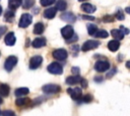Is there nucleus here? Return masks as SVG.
Segmentation results:
<instances>
[{"label": "nucleus", "instance_id": "obj_35", "mask_svg": "<svg viewBox=\"0 0 130 116\" xmlns=\"http://www.w3.org/2000/svg\"><path fill=\"white\" fill-rule=\"evenodd\" d=\"M79 83H81V88H86V87H87V81H86V80L81 79Z\"/></svg>", "mask_w": 130, "mask_h": 116}, {"label": "nucleus", "instance_id": "obj_1", "mask_svg": "<svg viewBox=\"0 0 130 116\" xmlns=\"http://www.w3.org/2000/svg\"><path fill=\"white\" fill-rule=\"evenodd\" d=\"M42 90L46 94H56L61 91V88L60 86L55 85V84H47L42 87Z\"/></svg>", "mask_w": 130, "mask_h": 116}, {"label": "nucleus", "instance_id": "obj_14", "mask_svg": "<svg viewBox=\"0 0 130 116\" xmlns=\"http://www.w3.org/2000/svg\"><path fill=\"white\" fill-rule=\"evenodd\" d=\"M15 104L18 107H24V106H30L32 103H31V100L28 98H19V99H16Z\"/></svg>", "mask_w": 130, "mask_h": 116}, {"label": "nucleus", "instance_id": "obj_30", "mask_svg": "<svg viewBox=\"0 0 130 116\" xmlns=\"http://www.w3.org/2000/svg\"><path fill=\"white\" fill-rule=\"evenodd\" d=\"M55 2H56V0H40V3L42 6H49Z\"/></svg>", "mask_w": 130, "mask_h": 116}, {"label": "nucleus", "instance_id": "obj_28", "mask_svg": "<svg viewBox=\"0 0 130 116\" xmlns=\"http://www.w3.org/2000/svg\"><path fill=\"white\" fill-rule=\"evenodd\" d=\"M34 2H35V0H23V2H21L22 8H23V9H28V8H30V7L34 5Z\"/></svg>", "mask_w": 130, "mask_h": 116}, {"label": "nucleus", "instance_id": "obj_5", "mask_svg": "<svg viewBox=\"0 0 130 116\" xmlns=\"http://www.w3.org/2000/svg\"><path fill=\"white\" fill-rule=\"evenodd\" d=\"M17 64V57L14 55H10L6 59L5 63H4V68L7 72L12 71V69L15 67V65Z\"/></svg>", "mask_w": 130, "mask_h": 116}, {"label": "nucleus", "instance_id": "obj_18", "mask_svg": "<svg viewBox=\"0 0 130 116\" xmlns=\"http://www.w3.org/2000/svg\"><path fill=\"white\" fill-rule=\"evenodd\" d=\"M56 10H57L56 8H48L44 11V16L48 19H52L56 15Z\"/></svg>", "mask_w": 130, "mask_h": 116}, {"label": "nucleus", "instance_id": "obj_19", "mask_svg": "<svg viewBox=\"0 0 130 116\" xmlns=\"http://www.w3.org/2000/svg\"><path fill=\"white\" fill-rule=\"evenodd\" d=\"M111 34L117 40H120V39H123L124 38V32L121 29H113L111 31Z\"/></svg>", "mask_w": 130, "mask_h": 116}, {"label": "nucleus", "instance_id": "obj_9", "mask_svg": "<svg viewBox=\"0 0 130 116\" xmlns=\"http://www.w3.org/2000/svg\"><path fill=\"white\" fill-rule=\"evenodd\" d=\"M67 92H68V94L71 96V98H72L73 100H75V101L80 100V99H81V97H82L81 89H80V88H78V87L73 88V89H68V90H67Z\"/></svg>", "mask_w": 130, "mask_h": 116}, {"label": "nucleus", "instance_id": "obj_44", "mask_svg": "<svg viewBox=\"0 0 130 116\" xmlns=\"http://www.w3.org/2000/svg\"><path fill=\"white\" fill-rule=\"evenodd\" d=\"M0 104H2V98L0 97Z\"/></svg>", "mask_w": 130, "mask_h": 116}, {"label": "nucleus", "instance_id": "obj_4", "mask_svg": "<svg viewBox=\"0 0 130 116\" xmlns=\"http://www.w3.org/2000/svg\"><path fill=\"white\" fill-rule=\"evenodd\" d=\"M53 57L55 60H58V61H65L68 56V52L66 49H63V48H58V49H55L53 51Z\"/></svg>", "mask_w": 130, "mask_h": 116}, {"label": "nucleus", "instance_id": "obj_12", "mask_svg": "<svg viewBox=\"0 0 130 116\" xmlns=\"http://www.w3.org/2000/svg\"><path fill=\"white\" fill-rule=\"evenodd\" d=\"M46 43H47L46 38H44V37H37V38H35V39L32 40L31 45H32L35 48H40V47L45 46Z\"/></svg>", "mask_w": 130, "mask_h": 116}, {"label": "nucleus", "instance_id": "obj_45", "mask_svg": "<svg viewBox=\"0 0 130 116\" xmlns=\"http://www.w3.org/2000/svg\"><path fill=\"white\" fill-rule=\"evenodd\" d=\"M78 1H80V2H82V1H86V0H78Z\"/></svg>", "mask_w": 130, "mask_h": 116}, {"label": "nucleus", "instance_id": "obj_46", "mask_svg": "<svg viewBox=\"0 0 130 116\" xmlns=\"http://www.w3.org/2000/svg\"><path fill=\"white\" fill-rule=\"evenodd\" d=\"M0 114H1V112H0Z\"/></svg>", "mask_w": 130, "mask_h": 116}, {"label": "nucleus", "instance_id": "obj_40", "mask_svg": "<svg viewBox=\"0 0 130 116\" xmlns=\"http://www.w3.org/2000/svg\"><path fill=\"white\" fill-rule=\"evenodd\" d=\"M120 27H121V28H120L121 30H124V33H126V34H127V33H129V30H128L127 28H125L124 26H120Z\"/></svg>", "mask_w": 130, "mask_h": 116}, {"label": "nucleus", "instance_id": "obj_38", "mask_svg": "<svg viewBox=\"0 0 130 116\" xmlns=\"http://www.w3.org/2000/svg\"><path fill=\"white\" fill-rule=\"evenodd\" d=\"M115 72H116V69H113V70H112V71L107 75V78H111V77H112V75H113V74H115Z\"/></svg>", "mask_w": 130, "mask_h": 116}, {"label": "nucleus", "instance_id": "obj_41", "mask_svg": "<svg viewBox=\"0 0 130 116\" xmlns=\"http://www.w3.org/2000/svg\"><path fill=\"white\" fill-rule=\"evenodd\" d=\"M103 79L102 78H94V81H98V82H101Z\"/></svg>", "mask_w": 130, "mask_h": 116}, {"label": "nucleus", "instance_id": "obj_21", "mask_svg": "<svg viewBox=\"0 0 130 116\" xmlns=\"http://www.w3.org/2000/svg\"><path fill=\"white\" fill-rule=\"evenodd\" d=\"M21 2H22L21 0H9L8 1V7L11 10H15L21 5Z\"/></svg>", "mask_w": 130, "mask_h": 116}, {"label": "nucleus", "instance_id": "obj_2", "mask_svg": "<svg viewBox=\"0 0 130 116\" xmlns=\"http://www.w3.org/2000/svg\"><path fill=\"white\" fill-rule=\"evenodd\" d=\"M32 21V16L28 13H24L21 15L20 19H19V23H18V26L21 27V28H25L27 27Z\"/></svg>", "mask_w": 130, "mask_h": 116}, {"label": "nucleus", "instance_id": "obj_29", "mask_svg": "<svg viewBox=\"0 0 130 116\" xmlns=\"http://www.w3.org/2000/svg\"><path fill=\"white\" fill-rule=\"evenodd\" d=\"M114 17H115L116 19H118V20H123V19L125 18L124 13H123V11H122L121 9H118V10H117V12H116V14H115Z\"/></svg>", "mask_w": 130, "mask_h": 116}, {"label": "nucleus", "instance_id": "obj_42", "mask_svg": "<svg viewBox=\"0 0 130 116\" xmlns=\"http://www.w3.org/2000/svg\"><path fill=\"white\" fill-rule=\"evenodd\" d=\"M129 10H130V8H129V7H127V8H126V12H127V13H129V12H130Z\"/></svg>", "mask_w": 130, "mask_h": 116}, {"label": "nucleus", "instance_id": "obj_7", "mask_svg": "<svg viewBox=\"0 0 130 116\" xmlns=\"http://www.w3.org/2000/svg\"><path fill=\"white\" fill-rule=\"evenodd\" d=\"M99 45H100V42H99L98 40H86V41L82 44L81 50L87 51V50H90V49H94V48H96Z\"/></svg>", "mask_w": 130, "mask_h": 116}, {"label": "nucleus", "instance_id": "obj_8", "mask_svg": "<svg viewBox=\"0 0 130 116\" xmlns=\"http://www.w3.org/2000/svg\"><path fill=\"white\" fill-rule=\"evenodd\" d=\"M43 63V57L41 55H35V56H31L30 57V61H29V69L31 70H36L38 69Z\"/></svg>", "mask_w": 130, "mask_h": 116}, {"label": "nucleus", "instance_id": "obj_6", "mask_svg": "<svg viewBox=\"0 0 130 116\" xmlns=\"http://www.w3.org/2000/svg\"><path fill=\"white\" fill-rule=\"evenodd\" d=\"M110 68V64L108 61H98L94 64V70L99 73H103L108 71Z\"/></svg>", "mask_w": 130, "mask_h": 116}, {"label": "nucleus", "instance_id": "obj_3", "mask_svg": "<svg viewBox=\"0 0 130 116\" xmlns=\"http://www.w3.org/2000/svg\"><path fill=\"white\" fill-rule=\"evenodd\" d=\"M47 70H48L49 73L54 74V75H61L63 73V68L58 63H52V64H50L48 66Z\"/></svg>", "mask_w": 130, "mask_h": 116}, {"label": "nucleus", "instance_id": "obj_10", "mask_svg": "<svg viewBox=\"0 0 130 116\" xmlns=\"http://www.w3.org/2000/svg\"><path fill=\"white\" fill-rule=\"evenodd\" d=\"M61 34L65 39H68L69 37H71L74 34V30L73 27L71 25H66L61 29Z\"/></svg>", "mask_w": 130, "mask_h": 116}, {"label": "nucleus", "instance_id": "obj_43", "mask_svg": "<svg viewBox=\"0 0 130 116\" xmlns=\"http://www.w3.org/2000/svg\"><path fill=\"white\" fill-rule=\"evenodd\" d=\"M1 13H2V7L0 6V14H1Z\"/></svg>", "mask_w": 130, "mask_h": 116}, {"label": "nucleus", "instance_id": "obj_32", "mask_svg": "<svg viewBox=\"0 0 130 116\" xmlns=\"http://www.w3.org/2000/svg\"><path fill=\"white\" fill-rule=\"evenodd\" d=\"M81 100H82L84 103H89V102H91V101H92V97H91V95L87 94V95H85V96L81 97Z\"/></svg>", "mask_w": 130, "mask_h": 116}, {"label": "nucleus", "instance_id": "obj_39", "mask_svg": "<svg viewBox=\"0 0 130 116\" xmlns=\"http://www.w3.org/2000/svg\"><path fill=\"white\" fill-rule=\"evenodd\" d=\"M5 30H6V28H5L4 26H1V27H0V36L5 32Z\"/></svg>", "mask_w": 130, "mask_h": 116}, {"label": "nucleus", "instance_id": "obj_11", "mask_svg": "<svg viewBox=\"0 0 130 116\" xmlns=\"http://www.w3.org/2000/svg\"><path fill=\"white\" fill-rule=\"evenodd\" d=\"M60 18H61L62 20L66 21V22H69V23L74 22L75 19H76L75 15H74L72 12H64V13H62V14L60 15Z\"/></svg>", "mask_w": 130, "mask_h": 116}, {"label": "nucleus", "instance_id": "obj_16", "mask_svg": "<svg viewBox=\"0 0 130 116\" xmlns=\"http://www.w3.org/2000/svg\"><path fill=\"white\" fill-rule=\"evenodd\" d=\"M119 47H120V42L117 39H113V40L109 41V43H108V48L111 51H116V50H118Z\"/></svg>", "mask_w": 130, "mask_h": 116}, {"label": "nucleus", "instance_id": "obj_13", "mask_svg": "<svg viewBox=\"0 0 130 116\" xmlns=\"http://www.w3.org/2000/svg\"><path fill=\"white\" fill-rule=\"evenodd\" d=\"M15 40H16V38H15V35H14L13 32H8V33L5 35L4 41H5V43H6L7 45L12 46V45L15 43Z\"/></svg>", "mask_w": 130, "mask_h": 116}, {"label": "nucleus", "instance_id": "obj_26", "mask_svg": "<svg viewBox=\"0 0 130 116\" xmlns=\"http://www.w3.org/2000/svg\"><path fill=\"white\" fill-rule=\"evenodd\" d=\"M98 31V26L94 25V24H88L87 25V32L90 34V35H94L95 32Z\"/></svg>", "mask_w": 130, "mask_h": 116}, {"label": "nucleus", "instance_id": "obj_37", "mask_svg": "<svg viewBox=\"0 0 130 116\" xmlns=\"http://www.w3.org/2000/svg\"><path fill=\"white\" fill-rule=\"evenodd\" d=\"M71 72H72L73 74H78V73H79V69H78L77 67H74V68L71 69Z\"/></svg>", "mask_w": 130, "mask_h": 116}, {"label": "nucleus", "instance_id": "obj_15", "mask_svg": "<svg viewBox=\"0 0 130 116\" xmlns=\"http://www.w3.org/2000/svg\"><path fill=\"white\" fill-rule=\"evenodd\" d=\"M81 9L82 11H84L85 13H93L95 11V6L94 5H91L89 3H83L81 5Z\"/></svg>", "mask_w": 130, "mask_h": 116}, {"label": "nucleus", "instance_id": "obj_24", "mask_svg": "<svg viewBox=\"0 0 130 116\" xmlns=\"http://www.w3.org/2000/svg\"><path fill=\"white\" fill-rule=\"evenodd\" d=\"M28 92H29V90H28L27 88H18V89L15 90L14 94H15L16 97H22V96L27 95Z\"/></svg>", "mask_w": 130, "mask_h": 116}, {"label": "nucleus", "instance_id": "obj_34", "mask_svg": "<svg viewBox=\"0 0 130 116\" xmlns=\"http://www.w3.org/2000/svg\"><path fill=\"white\" fill-rule=\"evenodd\" d=\"M2 115H4V116H14V112H12V111H3L2 112Z\"/></svg>", "mask_w": 130, "mask_h": 116}, {"label": "nucleus", "instance_id": "obj_17", "mask_svg": "<svg viewBox=\"0 0 130 116\" xmlns=\"http://www.w3.org/2000/svg\"><path fill=\"white\" fill-rule=\"evenodd\" d=\"M81 80V77L79 76H70L66 79V84L67 85H75V84H78Z\"/></svg>", "mask_w": 130, "mask_h": 116}, {"label": "nucleus", "instance_id": "obj_25", "mask_svg": "<svg viewBox=\"0 0 130 116\" xmlns=\"http://www.w3.org/2000/svg\"><path fill=\"white\" fill-rule=\"evenodd\" d=\"M66 8H67V3L65 0H58L56 2V9L60 11H64Z\"/></svg>", "mask_w": 130, "mask_h": 116}, {"label": "nucleus", "instance_id": "obj_20", "mask_svg": "<svg viewBox=\"0 0 130 116\" xmlns=\"http://www.w3.org/2000/svg\"><path fill=\"white\" fill-rule=\"evenodd\" d=\"M10 88L7 84H0V95L2 97H7L9 95Z\"/></svg>", "mask_w": 130, "mask_h": 116}, {"label": "nucleus", "instance_id": "obj_33", "mask_svg": "<svg viewBox=\"0 0 130 116\" xmlns=\"http://www.w3.org/2000/svg\"><path fill=\"white\" fill-rule=\"evenodd\" d=\"M77 39H78V37H77L76 35L73 34L71 37H69L68 39H66V41H67V43H72V42H75Z\"/></svg>", "mask_w": 130, "mask_h": 116}, {"label": "nucleus", "instance_id": "obj_36", "mask_svg": "<svg viewBox=\"0 0 130 116\" xmlns=\"http://www.w3.org/2000/svg\"><path fill=\"white\" fill-rule=\"evenodd\" d=\"M81 17H82L83 19H85V20H94V19H95L93 16H87V15H82Z\"/></svg>", "mask_w": 130, "mask_h": 116}, {"label": "nucleus", "instance_id": "obj_23", "mask_svg": "<svg viewBox=\"0 0 130 116\" xmlns=\"http://www.w3.org/2000/svg\"><path fill=\"white\" fill-rule=\"evenodd\" d=\"M4 18H5V21L7 22H12L13 19H14V11L11 10V9H8L5 14H4Z\"/></svg>", "mask_w": 130, "mask_h": 116}, {"label": "nucleus", "instance_id": "obj_31", "mask_svg": "<svg viewBox=\"0 0 130 116\" xmlns=\"http://www.w3.org/2000/svg\"><path fill=\"white\" fill-rule=\"evenodd\" d=\"M114 16L113 15H105L103 17V21L104 22H113L114 21Z\"/></svg>", "mask_w": 130, "mask_h": 116}, {"label": "nucleus", "instance_id": "obj_27", "mask_svg": "<svg viewBox=\"0 0 130 116\" xmlns=\"http://www.w3.org/2000/svg\"><path fill=\"white\" fill-rule=\"evenodd\" d=\"M93 36L99 37V38H106V37L109 36V34H108V32L106 30H98Z\"/></svg>", "mask_w": 130, "mask_h": 116}, {"label": "nucleus", "instance_id": "obj_22", "mask_svg": "<svg viewBox=\"0 0 130 116\" xmlns=\"http://www.w3.org/2000/svg\"><path fill=\"white\" fill-rule=\"evenodd\" d=\"M44 29H45L44 24H43L42 22H38V23H36L35 26H34V33H35V34H41V33H43Z\"/></svg>", "mask_w": 130, "mask_h": 116}]
</instances>
